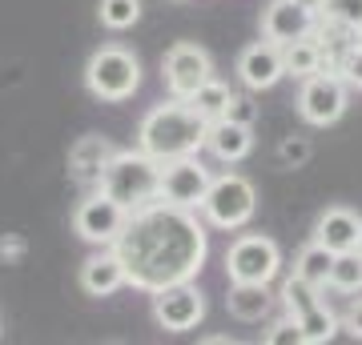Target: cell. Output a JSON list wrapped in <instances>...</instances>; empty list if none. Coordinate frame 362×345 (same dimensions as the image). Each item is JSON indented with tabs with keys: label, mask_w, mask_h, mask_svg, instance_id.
Masks as SVG:
<instances>
[{
	"label": "cell",
	"mask_w": 362,
	"mask_h": 345,
	"mask_svg": "<svg viewBox=\"0 0 362 345\" xmlns=\"http://www.w3.org/2000/svg\"><path fill=\"white\" fill-rule=\"evenodd\" d=\"M109 249L125 269V285L153 293L161 285L194 282L206 265L209 241L206 225L194 217V209H181L157 197V201L129 209V217Z\"/></svg>",
	"instance_id": "1"
},
{
	"label": "cell",
	"mask_w": 362,
	"mask_h": 345,
	"mask_svg": "<svg viewBox=\"0 0 362 345\" xmlns=\"http://www.w3.org/2000/svg\"><path fill=\"white\" fill-rule=\"evenodd\" d=\"M206 125L185 101L153 104L137 125V149L153 161H173V157H194L206 149Z\"/></svg>",
	"instance_id": "2"
},
{
	"label": "cell",
	"mask_w": 362,
	"mask_h": 345,
	"mask_svg": "<svg viewBox=\"0 0 362 345\" xmlns=\"http://www.w3.org/2000/svg\"><path fill=\"white\" fill-rule=\"evenodd\" d=\"M157 177H161V161H153L141 149H117L101 169L97 189L125 209H137L145 201H157Z\"/></svg>",
	"instance_id": "3"
},
{
	"label": "cell",
	"mask_w": 362,
	"mask_h": 345,
	"mask_svg": "<svg viewBox=\"0 0 362 345\" xmlns=\"http://www.w3.org/2000/svg\"><path fill=\"white\" fill-rule=\"evenodd\" d=\"M85 85L97 101H129L141 85V61L121 44H105L85 64Z\"/></svg>",
	"instance_id": "4"
},
{
	"label": "cell",
	"mask_w": 362,
	"mask_h": 345,
	"mask_svg": "<svg viewBox=\"0 0 362 345\" xmlns=\"http://www.w3.org/2000/svg\"><path fill=\"white\" fill-rule=\"evenodd\" d=\"M197 209H202L206 225L230 233V229H242L258 213V193H254V185L242 173H221V177L209 181V189Z\"/></svg>",
	"instance_id": "5"
},
{
	"label": "cell",
	"mask_w": 362,
	"mask_h": 345,
	"mask_svg": "<svg viewBox=\"0 0 362 345\" xmlns=\"http://www.w3.org/2000/svg\"><path fill=\"white\" fill-rule=\"evenodd\" d=\"M282 269V253L270 237L262 233H246L226 249V277L230 282H258V285H270Z\"/></svg>",
	"instance_id": "6"
},
{
	"label": "cell",
	"mask_w": 362,
	"mask_h": 345,
	"mask_svg": "<svg viewBox=\"0 0 362 345\" xmlns=\"http://www.w3.org/2000/svg\"><path fill=\"white\" fill-rule=\"evenodd\" d=\"M153 317H157V325L169 329V333L197 329L202 317H206V293H202L194 282L161 285V289H153Z\"/></svg>",
	"instance_id": "7"
},
{
	"label": "cell",
	"mask_w": 362,
	"mask_h": 345,
	"mask_svg": "<svg viewBox=\"0 0 362 345\" xmlns=\"http://www.w3.org/2000/svg\"><path fill=\"white\" fill-rule=\"evenodd\" d=\"M209 169L194 157H173V161H161V177H157V197L169 205H181V209H197L202 197L209 189Z\"/></svg>",
	"instance_id": "8"
},
{
	"label": "cell",
	"mask_w": 362,
	"mask_h": 345,
	"mask_svg": "<svg viewBox=\"0 0 362 345\" xmlns=\"http://www.w3.org/2000/svg\"><path fill=\"white\" fill-rule=\"evenodd\" d=\"M298 113L306 125H334L338 116L346 113V80L338 73H314V77L302 80V92H298Z\"/></svg>",
	"instance_id": "9"
},
{
	"label": "cell",
	"mask_w": 362,
	"mask_h": 345,
	"mask_svg": "<svg viewBox=\"0 0 362 345\" xmlns=\"http://www.w3.org/2000/svg\"><path fill=\"white\" fill-rule=\"evenodd\" d=\"M161 77H165L169 97L189 101V92L214 77V61H209V52L202 49V44L181 40V44H173V49L165 52V61H161Z\"/></svg>",
	"instance_id": "10"
},
{
	"label": "cell",
	"mask_w": 362,
	"mask_h": 345,
	"mask_svg": "<svg viewBox=\"0 0 362 345\" xmlns=\"http://www.w3.org/2000/svg\"><path fill=\"white\" fill-rule=\"evenodd\" d=\"M125 217H129V209L117 205L113 197H105V193L97 189L89 201L77 205L73 229H77L81 241H89V245H113L117 233H121V225H125Z\"/></svg>",
	"instance_id": "11"
},
{
	"label": "cell",
	"mask_w": 362,
	"mask_h": 345,
	"mask_svg": "<svg viewBox=\"0 0 362 345\" xmlns=\"http://www.w3.org/2000/svg\"><path fill=\"white\" fill-rule=\"evenodd\" d=\"M314 20H318V16H314L310 8L294 4V0H270L266 13H262V37L274 40V44L282 49V44H290V40H298V37H310Z\"/></svg>",
	"instance_id": "12"
},
{
	"label": "cell",
	"mask_w": 362,
	"mask_h": 345,
	"mask_svg": "<svg viewBox=\"0 0 362 345\" xmlns=\"http://www.w3.org/2000/svg\"><path fill=\"white\" fill-rule=\"evenodd\" d=\"M238 77L250 92H262V89H274L278 80L286 77L282 73V49L274 40H254L250 49H242L238 56Z\"/></svg>",
	"instance_id": "13"
},
{
	"label": "cell",
	"mask_w": 362,
	"mask_h": 345,
	"mask_svg": "<svg viewBox=\"0 0 362 345\" xmlns=\"http://www.w3.org/2000/svg\"><path fill=\"white\" fill-rule=\"evenodd\" d=\"M206 149L221 165H238L254 149V125H238L230 116H218V121L206 125Z\"/></svg>",
	"instance_id": "14"
},
{
	"label": "cell",
	"mask_w": 362,
	"mask_h": 345,
	"mask_svg": "<svg viewBox=\"0 0 362 345\" xmlns=\"http://www.w3.org/2000/svg\"><path fill=\"white\" fill-rule=\"evenodd\" d=\"M117 153V145L101 133H89V137H81L73 149H69V177L77 181V185H97L101 181V169L109 165V157Z\"/></svg>",
	"instance_id": "15"
},
{
	"label": "cell",
	"mask_w": 362,
	"mask_h": 345,
	"mask_svg": "<svg viewBox=\"0 0 362 345\" xmlns=\"http://www.w3.org/2000/svg\"><path fill=\"white\" fill-rule=\"evenodd\" d=\"M358 225H362V217L354 209L334 205V209H326L322 217H318L314 241L322 245V249H330V253H346V249H354V241H358Z\"/></svg>",
	"instance_id": "16"
},
{
	"label": "cell",
	"mask_w": 362,
	"mask_h": 345,
	"mask_svg": "<svg viewBox=\"0 0 362 345\" xmlns=\"http://www.w3.org/2000/svg\"><path fill=\"white\" fill-rule=\"evenodd\" d=\"M121 285H125V269H121L113 249L101 245V253H93L89 261L81 265V289L89 297H113Z\"/></svg>",
	"instance_id": "17"
},
{
	"label": "cell",
	"mask_w": 362,
	"mask_h": 345,
	"mask_svg": "<svg viewBox=\"0 0 362 345\" xmlns=\"http://www.w3.org/2000/svg\"><path fill=\"white\" fill-rule=\"evenodd\" d=\"M226 309H230L238 321H262V317H270V313H274V293H270V285H258V282H230Z\"/></svg>",
	"instance_id": "18"
},
{
	"label": "cell",
	"mask_w": 362,
	"mask_h": 345,
	"mask_svg": "<svg viewBox=\"0 0 362 345\" xmlns=\"http://www.w3.org/2000/svg\"><path fill=\"white\" fill-rule=\"evenodd\" d=\"M282 73H286V77H298V80L322 73V52H318V40H314V37H298V40H290V44H282Z\"/></svg>",
	"instance_id": "19"
},
{
	"label": "cell",
	"mask_w": 362,
	"mask_h": 345,
	"mask_svg": "<svg viewBox=\"0 0 362 345\" xmlns=\"http://www.w3.org/2000/svg\"><path fill=\"white\" fill-rule=\"evenodd\" d=\"M326 289H334V293H362V253L358 249H346V253L330 257Z\"/></svg>",
	"instance_id": "20"
},
{
	"label": "cell",
	"mask_w": 362,
	"mask_h": 345,
	"mask_svg": "<svg viewBox=\"0 0 362 345\" xmlns=\"http://www.w3.org/2000/svg\"><path fill=\"white\" fill-rule=\"evenodd\" d=\"M314 305H322V289H318V285H310V282H302L298 273H290V277H286V285H282V309H286V317L298 321L302 313H310Z\"/></svg>",
	"instance_id": "21"
},
{
	"label": "cell",
	"mask_w": 362,
	"mask_h": 345,
	"mask_svg": "<svg viewBox=\"0 0 362 345\" xmlns=\"http://www.w3.org/2000/svg\"><path fill=\"white\" fill-rule=\"evenodd\" d=\"M230 97H233V92L226 89L221 80H214V77H209L206 85H197V89L189 92V101H185V104H189V109H194V113L202 116V121H218V116L226 113V104H230Z\"/></svg>",
	"instance_id": "22"
},
{
	"label": "cell",
	"mask_w": 362,
	"mask_h": 345,
	"mask_svg": "<svg viewBox=\"0 0 362 345\" xmlns=\"http://www.w3.org/2000/svg\"><path fill=\"white\" fill-rule=\"evenodd\" d=\"M294 325L302 329V341H306V345H322V341H330V337L338 333V317L330 313L326 301H322V305H314L310 313H302Z\"/></svg>",
	"instance_id": "23"
},
{
	"label": "cell",
	"mask_w": 362,
	"mask_h": 345,
	"mask_svg": "<svg viewBox=\"0 0 362 345\" xmlns=\"http://www.w3.org/2000/svg\"><path fill=\"white\" fill-rule=\"evenodd\" d=\"M330 249H322L318 241H310L302 253H298V261H294V273L302 277V282H310V285H318V289H326V273H330Z\"/></svg>",
	"instance_id": "24"
},
{
	"label": "cell",
	"mask_w": 362,
	"mask_h": 345,
	"mask_svg": "<svg viewBox=\"0 0 362 345\" xmlns=\"http://www.w3.org/2000/svg\"><path fill=\"white\" fill-rule=\"evenodd\" d=\"M141 20V0H101V25L125 32Z\"/></svg>",
	"instance_id": "25"
},
{
	"label": "cell",
	"mask_w": 362,
	"mask_h": 345,
	"mask_svg": "<svg viewBox=\"0 0 362 345\" xmlns=\"http://www.w3.org/2000/svg\"><path fill=\"white\" fill-rule=\"evenodd\" d=\"M326 20L334 25H346V28H362V0H322V13Z\"/></svg>",
	"instance_id": "26"
},
{
	"label": "cell",
	"mask_w": 362,
	"mask_h": 345,
	"mask_svg": "<svg viewBox=\"0 0 362 345\" xmlns=\"http://www.w3.org/2000/svg\"><path fill=\"white\" fill-rule=\"evenodd\" d=\"M310 141L306 137H282V145H278V161H282L286 169H302L306 161H310Z\"/></svg>",
	"instance_id": "27"
},
{
	"label": "cell",
	"mask_w": 362,
	"mask_h": 345,
	"mask_svg": "<svg viewBox=\"0 0 362 345\" xmlns=\"http://www.w3.org/2000/svg\"><path fill=\"white\" fill-rule=\"evenodd\" d=\"M221 116H230V121H238V125H254V116H258V104L250 101V97H238V92H233Z\"/></svg>",
	"instance_id": "28"
},
{
	"label": "cell",
	"mask_w": 362,
	"mask_h": 345,
	"mask_svg": "<svg viewBox=\"0 0 362 345\" xmlns=\"http://www.w3.org/2000/svg\"><path fill=\"white\" fill-rule=\"evenodd\" d=\"M338 77L346 80V89H362V52L350 49L346 56H342V64H338Z\"/></svg>",
	"instance_id": "29"
},
{
	"label": "cell",
	"mask_w": 362,
	"mask_h": 345,
	"mask_svg": "<svg viewBox=\"0 0 362 345\" xmlns=\"http://www.w3.org/2000/svg\"><path fill=\"white\" fill-rule=\"evenodd\" d=\"M266 341H270V345H306V341H302V329H298V325H294L290 317L278 321V325H274V329L266 333Z\"/></svg>",
	"instance_id": "30"
},
{
	"label": "cell",
	"mask_w": 362,
	"mask_h": 345,
	"mask_svg": "<svg viewBox=\"0 0 362 345\" xmlns=\"http://www.w3.org/2000/svg\"><path fill=\"white\" fill-rule=\"evenodd\" d=\"M25 237H16V233H4V237H0V261H8V265H13V261H21V257H25Z\"/></svg>",
	"instance_id": "31"
},
{
	"label": "cell",
	"mask_w": 362,
	"mask_h": 345,
	"mask_svg": "<svg viewBox=\"0 0 362 345\" xmlns=\"http://www.w3.org/2000/svg\"><path fill=\"white\" fill-rule=\"evenodd\" d=\"M342 329H350V337L362 341V297H350L346 313H342Z\"/></svg>",
	"instance_id": "32"
},
{
	"label": "cell",
	"mask_w": 362,
	"mask_h": 345,
	"mask_svg": "<svg viewBox=\"0 0 362 345\" xmlns=\"http://www.w3.org/2000/svg\"><path fill=\"white\" fill-rule=\"evenodd\" d=\"M294 4H302V8H310V13H314V16L322 13V0H294Z\"/></svg>",
	"instance_id": "33"
},
{
	"label": "cell",
	"mask_w": 362,
	"mask_h": 345,
	"mask_svg": "<svg viewBox=\"0 0 362 345\" xmlns=\"http://www.w3.org/2000/svg\"><path fill=\"white\" fill-rule=\"evenodd\" d=\"M354 49L362 52V28H354Z\"/></svg>",
	"instance_id": "34"
},
{
	"label": "cell",
	"mask_w": 362,
	"mask_h": 345,
	"mask_svg": "<svg viewBox=\"0 0 362 345\" xmlns=\"http://www.w3.org/2000/svg\"><path fill=\"white\" fill-rule=\"evenodd\" d=\"M354 249H358V253H362V225H358V241H354Z\"/></svg>",
	"instance_id": "35"
}]
</instances>
